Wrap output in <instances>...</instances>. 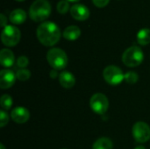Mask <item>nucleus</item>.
Returning a JSON list of instances; mask_svg holds the SVG:
<instances>
[{"mask_svg": "<svg viewBox=\"0 0 150 149\" xmlns=\"http://www.w3.org/2000/svg\"><path fill=\"white\" fill-rule=\"evenodd\" d=\"M37 38L42 45L52 47L60 40L61 30L54 22L46 21L38 26Z\"/></svg>", "mask_w": 150, "mask_h": 149, "instance_id": "f257e3e1", "label": "nucleus"}, {"mask_svg": "<svg viewBox=\"0 0 150 149\" xmlns=\"http://www.w3.org/2000/svg\"><path fill=\"white\" fill-rule=\"evenodd\" d=\"M51 13V5L47 0H35L30 6V18L35 22L47 19Z\"/></svg>", "mask_w": 150, "mask_h": 149, "instance_id": "f03ea898", "label": "nucleus"}, {"mask_svg": "<svg viewBox=\"0 0 150 149\" xmlns=\"http://www.w3.org/2000/svg\"><path fill=\"white\" fill-rule=\"evenodd\" d=\"M47 60L49 65L55 70H62L68 65V56L61 48H52L47 54Z\"/></svg>", "mask_w": 150, "mask_h": 149, "instance_id": "7ed1b4c3", "label": "nucleus"}, {"mask_svg": "<svg viewBox=\"0 0 150 149\" xmlns=\"http://www.w3.org/2000/svg\"><path fill=\"white\" fill-rule=\"evenodd\" d=\"M144 59V54L142 50L136 46L130 47L127 48L122 55L123 63L130 68L139 66Z\"/></svg>", "mask_w": 150, "mask_h": 149, "instance_id": "20e7f679", "label": "nucleus"}, {"mask_svg": "<svg viewBox=\"0 0 150 149\" xmlns=\"http://www.w3.org/2000/svg\"><path fill=\"white\" fill-rule=\"evenodd\" d=\"M21 38L20 31L14 25H6L1 33V40L4 46L14 47L16 46Z\"/></svg>", "mask_w": 150, "mask_h": 149, "instance_id": "39448f33", "label": "nucleus"}, {"mask_svg": "<svg viewBox=\"0 0 150 149\" xmlns=\"http://www.w3.org/2000/svg\"><path fill=\"white\" fill-rule=\"evenodd\" d=\"M104 79L111 85L116 86L122 83L125 79V75L123 74L122 70L114 65H110L104 69L103 72Z\"/></svg>", "mask_w": 150, "mask_h": 149, "instance_id": "423d86ee", "label": "nucleus"}, {"mask_svg": "<svg viewBox=\"0 0 150 149\" xmlns=\"http://www.w3.org/2000/svg\"><path fill=\"white\" fill-rule=\"evenodd\" d=\"M90 106L95 113L104 114L108 110L109 102L105 95L102 93H96L91 97Z\"/></svg>", "mask_w": 150, "mask_h": 149, "instance_id": "0eeeda50", "label": "nucleus"}, {"mask_svg": "<svg viewBox=\"0 0 150 149\" xmlns=\"http://www.w3.org/2000/svg\"><path fill=\"white\" fill-rule=\"evenodd\" d=\"M132 133L137 142L145 143L150 140L149 126L145 122H137L133 126Z\"/></svg>", "mask_w": 150, "mask_h": 149, "instance_id": "6e6552de", "label": "nucleus"}, {"mask_svg": "<svg viewBox=\"0 0 150 149\" xmlns=\"http://www.w3.org/2000/svg\"><path fill=\"white\" fill-rule=\"evenodd\" d=\"M70 14L76 20L84 21L90 17V11L85 5L82 4H76L71 6Z\"/></svg>", "mask_w": 150, "mask_h": 149, "instance_id": "1a4fd4ad", "label": "nucleus"}, {"mask_svg": "<svg viewBox=\"0 0 150 149\" xmlns=\"http://www.w3.org/2000/svg\"><path fill=\"white\" fill-rule=\"evenodd\" d=\"M17 76L10 69H3L0 72V88L3 90L11 88L16 81Z\"/></svg>", "mask_w": 150, "mask_h": 149, "instance_id": "9d476101", "label": "nucleus"}, {"mask_svg": "<svg viewBox=\"0 0 150 149\" xmlns=\"http://www.w3.org/2000/svg\"><path fill=\"white\" fill-rule=\"evenodd\" d=\"M11 117L14 122L18 124H23L28 121L30 118V112L26 108L22 106H18L11 111Z\"/></svg>", "mask_w": 150, "mask_h": 149, "instance_id": "9b49d317", "label": "nucleus"}, {"mask_svg": "<svg viewBox=\"0 0 150 149\" xmlns=\"http://www.w3.org/2000/svg\"><path fill=\"white\" fill-rule=\"evenodd\" d=\"M15 61V56L12 51L7 48H4L0 52V62L3 67L10 68Z\"/></svg>", "mask_w": 150, "mask_h": 149, "instance_id": "f8f14e48", "label": "nucleus"}, {"mask_svg": "<svg viewBox=\"0 0 150 149\" xmlns=\"http://www.w3.org/2000/svg\"><path fill=\"white\" fill-rule=\"evenodd\" d=\"M59 82L60 84L65 88V89H70L72 88L75 83H76V78L73 76V74H71L69 71H62L60 75H59Z\"/></svg>", "mask_w": 150, "mask_h": 149, "instance_id": "ddd939ff", "label": "nucleus"}, {"mask_svg": "<svg viewBox=\"0 0 150 149\" xmlns=\"http://www.w3.org/2000/svg\"><path fill=\"white\" fill-rule=\"evenodd\" d=\"M10 21L14 25H20L26 19V13L22 9H16L10 14Z\"/></svg>", "mask_w": 150, "mask_h": 149, "instance_id": "4468645a", "label": "nucleus"}, {"mask_svg": "<svg viewBox=\"0 0 150 149\" xmlns=\"http://www.w3.org/2000/svg\"><path fill=\"white\" fill-rule=\"evenodd\" d=\"M81 35V30L76 25H69L63 31V37L68 40H76Z\"/></svg>", "mask_w": 150, "mask_h": 149, "instance_id": "2eb2a0df", "label": "nucleus"}, {"mask_svg": "<svg viewBox=\"0 0 150 149\" xmlns=\"http://www.w3.org/2000/svg\"><path fill=\"white\" fill-rule=\"evenodd\" d=\"M137 41L142 46H146L150 43V29L143 28L137 33Z\"/></svg>", "mask_w": 150, "mask_h": 149, "instance_id": "dca6fc26", "label": "nucleus"}, {"mask_svg": "<svg viewBox=\"0 0 150 149\" xmlns=\"http://www.w3.org/2000/svg\"><path fill=\"white\" fill-rule=\"evenodd\" d=\"M93 149H113V144L109 138L103 137L94 142Z\"/></svg>", "mask_w": 150, "mask_h": 149, "instance_id": "f3484780", "label": "nucleus"}, {"mask_svg": "<svg viewBox=\"0 0 150 149\" xmlns=\"http://www.w3.org/2000/svg\"><path fill=\"white\" fill-rule=\"evenodd\" d=\"M12 98L11 96L7 95V94H4L1 97V99H0V104H1V107L3 110L4 111H8L11 108L12 106Z\"/></svg>", "mask_w": 150, "mask_h": 149, "instance_id": "a211bd4d", "label": "nucleus"}, {"mask_svg": "<svg viewBox=\"0 0 150 149\" xmlns=\"http://www.w3.org/2000/svg\"><path fill=\"white\" fill-rule=\"evenodd\" d=\"M69 10V3L68 0H61L57 4V11L61 14H65Z\"/></svg>", "mask_w": 150, "mask_h": 149, "instance_id": "6ab92c4d", "label": "nucleus"}, {"mask_svg": "<svg viewBox=\"0 0 150 149\" xmlns=\"http://www.w3.org/2000/svg\"><path fill=\"white\" fill-rule=\"evenodd\" d=\"M138 79H139V76L134 71H129L125 74V80L129 84L135 83L138 81Z\"/></svg>", "mask_w": 150, "mask_h": 149, "instance_id": "aec40b11", "label": "nucleus"}, {"mask_svg": "<svg viewBox=\"0 0 150 149\" xmlns=\"http://www.w3.org/2000/svg\"><path fill=\"white\" fill-rule=\"evenodd\" d=\"M16 76H17V78L19 81H26V80H28L30 78L31 73H30V71L28 69L22 68V69H19V70L17 71Z\"/></svg>", "mask_w": 150, "mask_h": 149, "instance_id": "412c9836", "label": "nucleus"}, {"mask_svg": "<svg viewBox=\"0 0 150 149\" xmlns=\"http://www.w3.org/2000/svg\"><path fill=\"white\" fill-rule=\"evenodd\" d=\"M8 122H9V116L6 113V112L2 110L0 112V126L4 127L8 124Z\"/></svg>", "mask_w": 150, "mask_h": 149, "instance_id": "4be33fe9", "label": "nucleus"}, {"mask_svg": "<svg viewBox=\"0 0 150 149\" xmlns=\"http://www.w3.org/2000/svg\"><path fill=\"white\" fill-rule=\"evenodd\" d=\"M29 64V60L27 59L26 56L25 55H22V56H19L18 59L17 60V65L21 68H24L25 67H27V65Z\"/></svg>", "mask_w": 150, "mask_h": 149, "instance_id": "5701e85b", "label": "nucleus"}, {"mask_svg": "<svg viewBox=\"0 0 150 149\" xmlns=\"http://www.w3.org/2000/svg\"><path fill=\"white\" fill-rule=\"evenodd\" d=\"M92 2L95 6H97L98 8H103L109 4L110 0H92Z\"/></svg>", "mask_w": 150, "mask_h": 149, "instance_id": "b1692460", "label": "nucleus"}, {"mask_svg": "<svg viewBox=\"0 0 150 149\" xmlns=\"http://www.w3.org/2000/svg\"><path fill=\"white\" fill-rule=\"evenodd\" d=\"M0 20H1V26L2 27H5L7 25H6V23H7V18H6V17L2 13L1 15H0Z\"/></svg>", "mask_w": 150, "mask_h": 149, "instance_id": "393cba45", "label": "nucleus"}, {"mask_svg": "<svg viewBox=\"0 0 150 149\" xmlns=\"http://www.w3.org/2000/svg\"><path fill=\"white\" fill-rule=\"evenodd\" d=\"M57 71L55 70V69H54V70H52L51 72H50V76L53 78V79H54V78H56V76H57Z\"/></svg>", "mask_w": 150, "mask_h": 149, "instance_id": "a878e982", "label": "nucleus"}, {"mask_svg": "<svg viewBox=\"0 0 150 149\" xmlns=\"http://www.w3.org/2000/svg\"><path fill=\"white\" fill-rule=\"evenodd\" d=\"M134 149H146L143 146H139V147H137V148H135Z\"/></svg>", "mask_w": 150, "mask_h": 149, "instance_id": "bb28decb", "label": "nucleus"}, {"mask_svg": "<svg viewBox=\"0 0 150 149\" xmlns=\"http://www.w3.org/2000/svg\"><path fill=\"white\" fill-rule=\"evenodd\" d=\"M0 149H5L4 146L3 144H1V145H0Z\"/></svg>", "mask_w": 150, "mask_h": 149, "instance_id": "cd10ccee", "label": "nucleus"}, {"mask_svg": "<svg viewBox=\"0 0 150 149\" xmlns=\"http://www.w3.org/2000/svg\"><path fill=\"white\" fill-rule=\"evenodd\" d=\"M69 2H78L79 0H68Z\"/></svg>", "mask_w": 150, "mask_h": 149, "instance_id": "c85d7f7f", "label": "nucleus"}, {"mask_svg": "<svg viewBox=\"0 0 150 149\" xmlns=\"http://www.w3.org/2000/svg\"><path fill=\"white\" fill-rule=\"evenodd\" d=\"M16 1H18V2H21V1H24V0H16Z\"/></svg>", "mask_w": 150, "mask_h": 149, "instance_id": "c756f323", "label": "nucleus"}, {"mask_svg": "<svg viewBox=\"0 0 150 149\" xmlns=\"http://www.w3.org/2000/svg\"><path fill=\"white\" fill-rule=\"evenodd\" d=\"M63 149H64V148H63Z\"/></svg>", "mask_w": 150, "mask_h": 149, "instance_id": "7c9ffc66", "label": "nucleus"}]
</instances>
